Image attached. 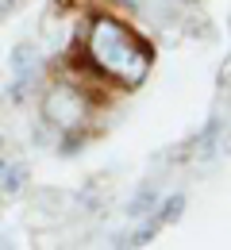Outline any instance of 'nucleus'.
<instances>
[{
    "label": "nucleus",
    "mask_w": 231,
    "mask_h": 250,
    "mask_svg": "<svg viewBox=\"0 0 231 250\" xmlns=\"http://www.w3.org/2000/svg\"><path fill=\"white\" fill-rule=\"evenodd\" d=\"M185 208H189V192H185V188H173V192H162V196H158V204H154V212H150V216L158 219V227L166 231V227L181 223Z\"/></svg>",
    "instance_id": "nucleus-7"
},
{
    "label": "nucleus",
    "mask_w": 231,
    "mask_h": 250,
    "mask_svg": "<svg viewBox=\"0 0 231 250\" xmlns=\"http://www.w3.org/2000/svg\"><path fill=\"white\" fill-rule=\"evenodd\" d=\"M77 77L100 100L112 93H135L154 69V42L116 8H93L81 16L66 62L58 65Z\"/></svg>",
    "instance_id": "nucleus-1"
},
{
    "label": "nucleus",
    "mask_w": 231,
    "mask_h": 250,
    "mask_svg": "<svg viewBox=\"0 0 231 250\" xmlns=\"http://www.w3.org/2000/svg\"><path fill=\"white\" fill-rule=\"evenodd\" d=\"M39 85H42V81H31V77H12V85L4 89V100H8L12 108H23L27 100H35Z\"/></svg>",
    "instance_id": "nucleus-9"
},
{
    "label": "nucleus",
    "mask_w": 231,
    "mask_h": 250,
    "mask_svg": "<svg viewBox=\"0 0 231 250\" xmlns=\"http://www.w3.org/2000/svg\"><path fill=\"white\" fill-rule=\"evenodd\" d=\"M20 8V0H0V16H12Z\"/></svg>",
    "instance_id": "nucleus-11"
},
{
    "label": "nucleus",
    "mask_w": 231,
    "mask_h": 250,
    "mask_svg": "<svg viewBox=\"0 0 231 250\" xmlns=\"http://www.w3.org/2000/svg\"><path fill=\"white\" fill-rule=\"evenodd\" d=\"M158 196H162V185L154 181V177H147V181H139L131 196H127V204H124V216L127 219H143L154 212V204H158Z\"/></svg>",
    "instance_id": "nucleus-6"
},
{
    "label": "nucleus",
    "mask_w": 231,
    "mask_h": 250,
    "mask_svg": "<svg viewBox=\"0 0 231 250\" xmlns=\"http://www.w3.org/2000/svg\"><path fill=\"white\" fill-rule=\"evenodd\" d=\"M93 127H77V131H58L54 135V150H58V158H77L85 154V146L93 143Z\"/></svg>",
    "instance_id": "nucleus-8"
},
{
    "label": "nucleus",
    "mask_w": 231,
    "mask_h": 250,
    "mask_svg": "<svg viewBox=\"0 0 231 250\" xmlns=\"http://www.w3.org/2000/svg\"><path fill=\"white\" fill-rule=\"evenodd\" d=\"M0 219H4V212H0Z\"/></svg>",
    "instance_id": "nucleus-14"
},
{
    "label": "nucleus",
    "mask_w": 231,
    "mask_h": 250,
    "mask_svg": "<svg viewBox=\"0 0 231 250\" xmlns=\"http://www.w3.org/2000/svg\"><path fill=\"white\" fill-rule=\"evenodd\" d=\"M27 188H31V166L23 158H8V166L0 169V196L20 200L27 196Z\"/></svg>",
    "instance_id": "nucleus-5"
},
{
    "label": "nucleus",
    "mask_w": 231,
    "mask_h": 250,
    "mask_svg": "<svg viewBox=\"0 0 231 250\" xmlns=\"http://www.w3.org/2000/svg\"><path fill=\"white\" fill-rule=\"evenodd\" d=\"M4 146H8V135H4V131H0V150H4Z\"/></svg>",
    "instance_id": "nucleus-13"
},
{
    "label": "nucleus",
    "mask_w": 231,
    "mask_h": 250,
    "mask_svg": "<svg viewBox=\"0 0 231 250\" xmlns=\"http://www.w3.org/2000/svg\"><path fill=\"white\" fill-rule=\"evenodd\" d=\"M8 69H12V77L42 81V73H46V58H42L39 42H35V39H20V42L12 46V54H8Z\"/></svg>",
    "instance_id": "nucleus-4"
},
{
    "label": "nucleus",
    "mask_w": 231,
    "mask_h": 250,
    "mask_svg": "<svg viewBox=\"0 0 231 250\" xmlns=\"http://www.w3.org/2000/svg\"><path fill=\"white\" fill-rule=\"evenodd\" d=\"M35 100H39V120L46 127H54V135L58 131H77V127H93L97 108L104 104L77 77H69L66 69H58L54 77H42Z\"/></svg>",
    "instance_id": "nucleus-2"
},
{
    "label": "nucleus",
    "mask_w": 231,
    "mask_h": 250,
    "mask_svg": "<svg viewBox=\"0 0 231 250\" xmlns=\"http://www.w3.org/2000/svg\"><path fill=\"white\" fill-rule=\"evenodd\" d=\"M104 8H116V12H139L143 0H104Z\"/></svg>",
    "instance_id": "nucleus-10"
},
{
    "label": "nucleus",
    "mask_w": 231,
    "mask_h": 250,
    "mask_svg": "<svg viewBox=\"0 0 231 250\" xmlns=\"http://www.w3.org/2000/svg\"><path fill=\"white\" fill-rule=\"evenodd\" d=\"M224 131H228V124H224V112H212L208 116V124L200 127L197 135H193V143L185 146V158H193V162H212L216 154H224Z\"/></svg>",
    "instance_id": "nucleus-3"
},
{
    "label": "nucleus",
    "mask_w": 231,
    "mask_h": 250,
    "mask_svg": "<svg viewBox=\"0 0 231 250\" xmlns=\"http://www.w3.org/2000/svg\"><path fill=\"white\" fill-rule=\"evenodd\" d=\"M8 158H12V154H8V146H4V150H0V169L8 166Z\"/></svg>",
    "instance_id": "nucleus-12"
}]
</instances>
